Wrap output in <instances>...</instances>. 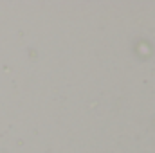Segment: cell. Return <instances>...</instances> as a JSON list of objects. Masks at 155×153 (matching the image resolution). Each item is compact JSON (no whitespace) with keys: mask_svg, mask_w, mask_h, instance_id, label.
Listing matches in <instances>:
<instances>
[]
</instances>
